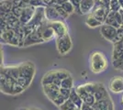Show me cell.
I'll return each instance as SVG.
<instances>
[{
  "label": "cell",
  "mask_w": 123,
  "mask_h": 110,
  "mask_svg": "<svg viewBox=\"0 0 123 110\" xmlns=\"http://www.w3.org/2000/svg\"><path fill=\"white\" fill-rule=\"evenodd\" d=\"M18 68H19V76L18 79V82L26 90L31 85V82L35 76L36 73L35 65L31 62H25L20 63L18 65Z\"/></svg>",
  "instance_id": "1"
},
{
  "label": "cell",
  "mask_w": 123,
  "mask_h": 110,
  "mask_svg": "<svg viewBox=\"0 0 123 110\" xmlns=\"http://www.w3.org/2000/svg\"><path fill=\"white\" fill-rule=\"evenodd\" d=\"M0 83H1V92L4 94L16 95L25 91V89L18 84L17 80L6 75L5 73H1Z\"/></svg>",
  "instance_id": "2"
},
{
  "label": "cell",
  "mask_w": 123,
  "mask_h": 110,
  "mask_svg": "<svg viewBox=\"0 0 123 110\" xmlns=\"http://www.w3.org/2000/svg\"><path fill=\"white\" fill-rule=\"evenodd\" d=\"M108 62L105 54L101 52H94L90 55V69L94 73H100L106 71Z\"/></svg>",
  "instance_id": "3"
},
{
  "label": "cell",
  "mask_w": 123,
  "mask_h": 110,
  "mask_svg": "<svg viewBox=\"0 0 123 110\" xmlns=\"http://www.w3.org/2000/svg\"><path fill=\"white\" fill-rule=\"evenodd\" d=\"M70 73L66 70H51L48 72L41 79V84H54L59 86H61L62 81L64 78L70 76Z\"/></svg>",
  "instance_id": "4"
},
{
  "label": "cell",
  "mask_w": 123,
  "mask_h": 110,
  "mask_svg": "<svg viewBox=\"0 0 123 110\" xmlns=\"http://www.w3.org/2000/svg\"><path fill=\"white\" fill-rule=\"evenodd\" d=\"M55 42H56L57 51L61 55H66L72 50L73 42L69 33H67L63 36L57 37L55 39Z\"/></svg>",
  "instance_id": "5"
},
{
  "label": "cell",
  "mask_w": 123,
  "mask_h": 110,
  "mask_svg": "<svg viewBox=\"0 0 123 110\" xmlns=\"http://www.w3.org/2000/svg\"><path fill=\"white\" fill-rule=\"evenodd\" d=\"M37 29H38L39 33L41 34V38L43 39L44 41H52L53 39L57 38L56 33L51 28L50 21L45 20Z\"/></svg>",
  "instance_id": "6"
},
{
  "label": "cell",
  "mask_w": 123,
  "mask_h": 110,
  "mask_svg": "<svg viewBox=\"0 0 123 110\" xmlns=\"http://www.w3.org/2000/svg\"><path fill=\"white\" fill-rule=\"evenodd\" d=\"M44 42L43 39L41 38V34L39 33L38 29H34L33 31H31V33H29L27 36L25 37V40L23 41V45L22 47H29L31 45H35V44H40Z\"/></svg>",
  "instance_id": "7"
},
{
  "label": "cell",
  "mask_w": 123,
  "mask_h": 110,
  "mask_svg": "<svg viewBox=\"0 0 123 110\" xmlns=\"http://www.w3.org/2000/svg\"><path fill=\"white\" fill-rule=\"evenodd\" d=\"M117 31L118 29L113 26L108 25V24H103L102 26L100 27V33L103 36L104 39H106L108 41L114 42L115 38L117 35Z\"/></svg>",
  "instance_id": "8"
},
{
  "label": "cell",
  "mask_w": 123,
  "mask_h": 110,
  "mask_svg": "<svg viewBox=\"0 0 123 110\" xmlns=\"http://www.w3.org/2000/svg\"><path fill=\"white\" fill-rule=\"evenodd\" d=\"M105 24H108V25H110V26H113L117 29H119L121 28L123 24L122 21V17H121V15L119 12H114V11H110L108 13V17L105 20Z\"/></svg>",
  "instance_id": "9"
},
{
  "label": "cell",
  "mask_w": 123,
  "mask_h": 110,
  "mask_svg": "<svg viewBox=\"0 0 123 110\" xmlns=\"http://www.w3.org/2000/svg\"><path fill=\"white\" fill-rule=\"evenodd\" d=\"M42 89H43V92H44V94H46L47 97L52 102L60 94L61 86L54 84H43L42 85Z\"/></svg>",
  "instance_id": "10"
},
{
  "label": "cell",
  "mask_w": 123,
  "mask_h": 110,
  "mask_svg": "<svg viewBox=\"0 0 123 110\" xmlns=\"http://www.w3.org/2000/svg\"><path fill=\"white\" fill-rule=\"evenodd\" d=\"M76 89V92L78 93V94L80 95V97L82 98L84 104H86V105H93L95 103H96V98L94 96V94L88 93L86 90L83 87L82 84L78 85L75 87Z\"/></svg>",
  "instance_id": "11"
},
{
  "label": "cell",
  "mask_w": 123,
  "mask_h": 110,
  "mask_svg": "<svg viewBox=\"0 0 123 110\" xmlns=\"http://www.w3.org/2000/svg\"><path fill=\"white\" fill-rule=\"evenodd\" d=\"M36 8L37 7L30 5V4H28L24 7V9L22 11V14L19 17V20H20V23L22 25H27L31 20V18L33 17L34 14H35Z\"/></svg>",
  "instance_id": "12"
},
{
  "label": "cell",
  "mask_w": 123,
  "mask_h": 110,
  "mask_svg": "<svg viewBox=\"0 0 123 110\" xmlns=\"http://www.w3.org/2000/svg\"><path fill=\"white\" fill-rule=\"evenodd\" d=\"M109 90L115 94H120L123 92V77L121 76H115L109 82L108 84Z\"/></svg>",
  "instance_id": "13"
},
{
  "label": "cell",
  "mask_w": 123,
  "mask_h": 110,
  "mask_svg": "<svg viewBox=\"0 0 123 110\" xmlns=\"http://www.w3.org/2000/svg\"><path fill=\"white\" fill-rule=\"evenodd\" d=\"M110 12V9L106 6H95L94 9L91 12L94 17H96L99 21H101L103 24H105V20L108 17V13Z\"/></svg>",
  "instance_id": "14"
},
{
  "label": "cell",
  "mask_w": 123,
  "mask_h": 110,
  "mask_svg": "<svg viewBox=\"0 0 123 110\" xmlns=\"http://www.w3.org/2000/svg\"><path fill=\"white\" fill-rule=\"evenodd\" d=\"M45 10V17L48 21H57V20H64L62 16L59 14L56 9L55 6H48L44 8Z\"/></svg>",
  "instance_id": "15"
},
{
  "label": "cell",
  "mask_w": 123,
  "mask_h": 110,
  "mask_svg": "<svg viewBox=\"0 0 123 110\" xmlns=\"http://www.w3.org/2000/svg\"><path fill=\"white\" fill-rule=\"evenodd\" d=\"M51 28L55 31L57 37L63 36L68 33V28L66 24L63 22V20H57V21H50Z\"/></svg>",
  "instance_id": "16"
},
{
  "label": "cell",
  "mask_w": 123,
  "mask_h": 110,
  "mask_svg": "<svg viewBox=\"0 0 123 110\" xmlns=\"http://www.w3.org/2000/svg\"><path fill=\"white\" fill-rule=\"evenodd\" d=\"M93 107L96 110H114V104L109 96L105 99L96 101V103L93 105Z\"/></svg>",
  "instance_id": "17"
},
{
  "label": "cell",
  "mask_w": 123,
  "mask_h": 110,
  "mask_svg": "<svg viewBox=\"0 0 123 110\" xmlns=\"http://www.w3.org/2000/svg\"><path fill=\"white\" fill-rule=\"evenodd\" d=\"M96 6L95 0H82L79 6L80 15H88L93 11Z\"/></svg>",
  "instance_id": "18"
},
{
  "label": "cell",
  "mask_w": 123,
  "mask_h": 110,
  "mask_svg": "<svg viewBox=\"0 0 123 110\" xmlns=\"http://www.w3.org/2000/svg\"><path fill=\"white\" fill-rule=\"evenodd\" d=\"M1 73H5L6 75L9 76L11 78L15 79L18 81L19 76V68L18 65H12V66H5L1 68Z\"/></svg>",
  "instance_id": "19"
},
{
  "label": "cell",
  "mask_w": 123,
  "mask_h": 110,
  "mask_svg": "<svg viewBox=\"0 0 123 110\" xmlns=\"http://www.w3.org/2000/svg\"><path fill=\"white\" fill-rule=\"evenodd\" d=\"M94 96L96 98V101H99V100H102L107 98V97H109L110 95L108 94V91L105 88V86L102 84H99V86H98L97 92L94 94Z\"/></svg>",
  "instance_id": "20"
},
{
  "label": "cell",
  "mask_w": 123,
  "mask_h": 110,
  "mask_svg": "<svg viewBox=\"0 0 123 110\" xmlns=\"http://www.w3.org/2000/svg\"><path fill=\"white\" fill-rule=\"evenodd\" d=\"M86 24L87 26L89 27V28H97V27H101L103 25V23L101 21H99L96 17H94L90 13V14H88L86 16Z\"/></svg>",
  "instance_id": "21"
},
{
  "label": "cell",
  "mask_w": 123,
  "mask_h": 110,
  "mask_svg": "<svg viewBox=\"0 0 123 110\" xmlns=\"http://www.w3.org/2000/svg\"><path fill=\"white\" fill-rule=\"evenodd\" d=\"M69 98L72 100L73 102H74V104L76 105L77 107H79V108H81L82 105H84V102H83L82 98L80 97V95L78 94V93L76 92V89L74 87L72 89V92H71V94H70Z\"/></svg>",
  "instance_id": "22"
},
{
  "label": "cell",
  "mask_w": 123,
  "mask_h": 110,
  "mask_svg": "<svg viewBox=\"0 0 123 110\" xmlns=\"http://www.w3.org/2000/svg\"><path fill=\"white\" fill-rule=\"evenodd\" d=\"M1 13L6 14V13H11L12 8H13V4L11 0H1Z\"/></svg>",
  "instance_id": "23"
},
{
  "label": "cell",
  "mask_w": 123,
  "mask_h": 110,
  "mask_svg": "<svg viewBox=\"0 0 123 110\" xmlns=\"http://www.w3.org/2000/svg\"><path fill=\"white\" fill-rule=\"evenodd\" d=\"M99 84H100V83H87V84H82V85H83V87L86 90L88 93L94 94L97 92L98 86H99Z\"/></svg>",
  "instance_id": "24"
},
{
  "label": "cell",
  "mask_w": 123,
  "mask_h": 110,
  "mask_svg": "<svg viewBox=\"0 0 123 110\" xmlns=\"http://www.w3.org/2000/svg\"><path fill=\"white\" fill-rule=\"evenodd\" d=\"M62 88H67V89H73L74 88V79L70 75L66 78H64L61 83Z\"/></svg>",
  "instance_id": "25"
},
{
  "label": "cell",
  "mask_w": 123,
  "mask_h": 110,
  "mask_svg": "<svg viewBox=\"0 0 123 110\" xmlns=\"http://www.w3.org/2000/svg\"><path fill=\"white\" fill-rule=\"evenodd\" d=\"M62 8L66 11L69 15H71V14H73V13L75 12V6L73 5L72 2H70V1H68V2H66V3L62 4Z\"/></svg>",
  "instance_id": "26"
},
{
  "label": "cell",
  "mask_w": 123,
  "mask_h": 110,
  "mask_svg": "<svg viewBox=\"0 0 123 110\" xmlns=\"http://www.w3.org/2000/svg\"><path fill=\"white\" fill-rule=\"evenodd\" d=\"M74 107H77V106L74 104V102H73L72 100L69 98L59 108H60V110H68V109H71V108H74Z\"/></svg>",
  "instance_id": "27"
},
{
  "label": "cell",
  "mask_w": 123,
  "mask_h": 110,
  "mask_svg": "<svg viewBox=\"0 0 123 110\" xmlns=\"http://www.w3.org/2000/svg\"><path fill=\"white\" fill-rule=\"evenodd\" d=\"M121 8V6L119 4L118 0H111L110 4H109V9L110 11H114V12H118L119 9Z\"/></svg>",
  "instance_id": "28"
},
{
  "label": "cell",
  "mask_w": 123,
  "mask_h": 110,
  "mask_svg": "<svg viewBox=\"0 0 123 110\" xmlns=\"http://www.w3.org/2000/svg\"><path fill=\"white\" fill-rule=\"evenodd\" d=\"M66 100L67 99H65V98H64V97H63V96H62V95L61 94V93H60V94H59V95L57 96L56 98H55V99L52 101V103H53L54 105H56V106L60 107V106H61V105H62V104H63L65 101H66Z\"/></svg>",
  "instance_id": "29"
},
{
  "label": "cell",
  "mask_w": 123,
  "mask_h": 110,
  "mask_svg": "<svg viewBox=\"0 0 123 110\" xmlns=\"http://www.w3.org/2000/svg\"><path fill=\"white\" fill-rule=\"evenodd\" d=\"M55 7H56V9L58 10V12H59V14L62 16V17L63 18V19H66L68 17L70 16L68 13H67L66 11L64 10L63 8H62V6H60V5H57V4H55Z\"/></svg>",
  "instance_id": "30"
},
{
  "label": "cell",
  "mask_w": 123,
  "mask_h": 110,
  "mask_svg": "<svg viewBox=\"0 0 123 110\" xmlns=\"http://www.w3.org/2000/svg\"><path fill=\"white\" fill-rule=\"evenodd\" d=\"M23 9H24V7H23V6H13L11 13H12L15 17H18V18H19L20 16H21V14H22Z\"/></svg>",
  "instance_id": "31"
},
{
  "label": "cell",
  "mask_w": 123,
  "mask_h": 110,
  "mask_svg": "<svg viewBox=\"0 0 123 110\" xmlns=\"http://www.w3.org/2000/svg\"><path fill=\"white\" fill-rule=\"evenodd\" d=\"M123 41V28H119L118 29V31H117V35L115 38V41L113 43H116V42H120Z\"/></svg>",
  "instance_id": "32"
},
{
  "label": "cell",
  "mask_w": 123,
  "mask_h": 110,
  "mask_svg": "<svg viewBox=\"0 0 123 110\" xmlns=\"http://www.w3.org/2000/svg\"><path fill=\"white\" fill-rule=\"evenodd\" d=\"M29 4L35 6V7H41H41H46V6L44 5L42 0H31Z\"/></svg>",
  "instance_id": "33"
},
{
  "label": "cell",
  "mask_w": 123,
  "mask_h": 110,
  "mask_svg": "<svg viewBox=\"0 0 123 110\" xmlns=\"http://www.w3.org/2000/svg\"><path fill=\"white\" fill-rule=\"evenodd\" d=\"M111 0H95L96 2V6H106L109 8V4H110Z\"/></svg>",
  "instance_id": "34"
},
{
  "label": "cell",
  "mask_w": 123,
  "mask_h": 110,
  "mask_svg": "<svg viewBox=\"0 0 123 110\" xmlns=\"http://www.w3.org/2000/svg\"><path fill=\"white\" fill-rule=\"evenodd\" d=\"M71 92H72V89H67V88H62L61 87V90H60L61 94L65 98V99H69Z\"/></svg>",
  "instance_id": "35"
},
{
  "label": "cell",
  "mask_w": 123,
  "mask_h": 110,
  "mask_svg": "<svg viewBox=\"0 0 123 110\" xmlns=\"http://www.w3.org/2000/svg\"><path fill=\"white\" fill-rule=\"evenodd\" d=\"M82 0H70V2H72V4L74 6H75V12L77 14L80 15V11H79V6H80V3H81Z\"/></svg>",
  "instance_id": "36"
},
{
  "label": "cell",
  "mask_w": 123,
  "mask_h": 110,
  "mask_svg": "<svg viewBox=\"0 0 123 110\" xmlns=\"http://www.w3.org/2000/svg\"><path fill=\"white\" fill-rule=\"evenodd\" d=\"M44 5L48 6H53L56 4V0H42Z\"/></svg>",
  "instance_id": "37"
},
{
  "label": "cell",
  "mask_w": 123,
  "mask_h": 110,
  "mask_svg": "<svg viewBox=\"0 0 123 110\" xmlns=\"http://www.w3.org/2000/svg\"><path fill=\"white\" fill-rule=\"evenodd\" d=\"M81 110H96L94 107H93V105H86V104H84L82 105V107H81Z\"/></svg>",
  "instance_id": "38"
},
{
  "label": "cell",
  "mask_w": 123,
  "mask_h": 110,
  "mask_svg": "<svg viewBox=\"0 0 123 110\" xmlns=\"http://www.w3.org/2000/svg\"><path fill=\"white\" fill-rule=\"evenodd\" d=\"M68 1H70V0H56V4H57V5L62 6V4L66 3V2H68Z\"/></svg>",
  "instance_id": "39"
},
{
  "label": "cell",
  "mask_w": 123,
  "mask_h": 110,
  "mask_svg": "<svg viewBox=\"0 0 123 110\" xmlns=\"http://www.w3.org/2000/svg\"><path fill=\"white\" fill-rule=\"evenodd\" d=\"M118 12H119V13H120V15H121V17H122V21H123V8H120ZM122 25H123V24H122Z\"/></svg>",
  "instance_id": "40"
},
{
  "label": "cell",
  "mask_w": 123,
  "mask_h": 110,
  "mask_svg": "<svg viewBox=\"0 0 123 110\" xmlns=\"http://www.w3.org/2000/svg\"><path fill=\"white\" fill-rule=\"evenodd\" d=\"M22 110H41V109H38V108H25V109H22Z\"/></svg>",
  "instance_id": "41"
},
{
  "label": "cell",
  "mask_w": 123,
  "mask_h": 110,
  "mask_svg": "<svg viewBox=\"0 0 123 110\" xmlns=\"http://www.w3.org/2000/svg\"><path fill=\"white\" fill-rule=\"evenodd\" d=\"M118 2H119L120 6H121V8H123V0H118Z\"/></svg>",
  "instance_id": "42"
},
{
  "label": "cell",
  "mask_w": 123,
  "mask_h": 110,
  "mask_svg": "<svg viewBox=\"0 0 123 110\" xmlns=\"http://www.w3.org/2000/svg\"><path fill=\"white\" fill-rule=\"evenodd\" d=\"M68 110H81V108H79V107H74V108H71V109H68Z\"/></svg>",
  "instance_id": "43"
},
{
  "label": "cell",
  "mask_w": 123,
  "mask_h": 110,
  "mask_svg": "<svg viewBox=\"0 0 123 110\" xmlns=\"http://www.w3.org/2000/svg\"><path fill=\"white\" fill-rule=\"evenodd\" d=\"M23 1H24L25 3H30V1H31V0H23Z\"/></svg>",
  "instance_id": "44"
},
{
  "label": "cell",
  "mask_w": 123,
  "mask_h": 110,
  "mask_svg": "<svg viewBox=\"0 0 123 110\" xmlns=\"http://www.w3.org/2000/svg\"><path fill=\"white\" fill-rule=\"evenodd\" d=\"M121 104H122V105H123V95H122V97H121Z\"/></svg>",
  "instance_id": "45"
},
{
  "label": "cell",
  "mask_w": 123,
  "mask_h": 110,
  "mask_svg": "<svg viewBox=\"0 0 123 110\" xmlns=\"http://www.w3.org/2000/svg\"><path fill=\"white\" fill-rule=\"evenodd\" d=\"M121 28H123V25H122V26H121Z\"/></svg>",
  "instance_id": "46"
},
{
  "label": "cell",
  "mask_w": 123,
  "mask_h": 110,
  "mask_svg": "<svg viewBox=\"0 0 123 110\" xmlns=\"http://www.w3.org/2000/svg\"><path fill=\"white\" fill-rule=\"evenodd\" d=\"M122 110H123V108H122Z\"/></svg>",
  "instance_id": "47"
}]
</instances>
